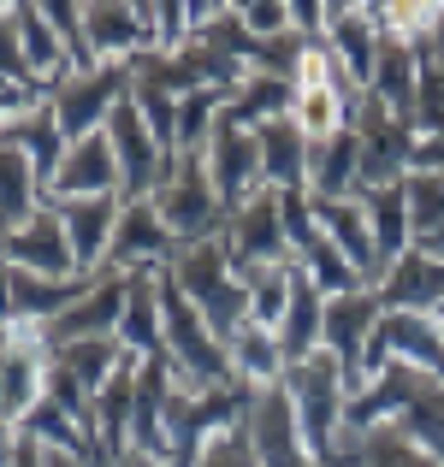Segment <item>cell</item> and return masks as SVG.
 <instances>
[{
	"mask_svg": "<svg viewBox=\"0 0 444 467\" xmlns=\"http://www.w3.org/2000/svg\"><path fill=\"white\" fill-rule=\"evenodd\" d=\"M379 426H397L415 450H427L444 467V379L421 373V367L391 361L367 390H355L344 409V432L367 438Z\"/></svg>",
	"mask_w": 444,
	"mask_h": 467,
	"instance_id": "6da1fadb",
	"label": "cell"
},
{
	"mask_svg": "<svg viewBox=\"0 0 444 467\" xmlns=\"http://www.w3.org/2000/svg\"><path fill=\"white\" fill-rule=\"evenodd\" d=\"M279 385H285V397L296 409V426H302V444L314 450V462H326V467H367L362 450H338L344 409H350V385H344V367L332 361L326 349H314L308 361H291Z\"/></svg>",
	"mask_w": 444,
	"mask_h": 467,
	"instance_id": "7a4b0ae2",
	"label": "cell"
},
{
	"mask_svg": "<svg viewBox=\"0 0 444 467\" xmlns=\"http://www.w3.org/2000/svg\"><path fill=\"white\" fill-rule=\"evenodd\" d=\"M255 397H261V390L243 385V379L214 385V390H184L178 385V397H172V409H166V467H202L214 438L249 426Z\"/></svg>",
	"mask_w": 444,
	"mask_h": 467,
	"instance_id": "3957f363",
	"label": "cell"
},
{
	"mask_svg": "<svg viewBox=\"0 0 444 467\" xmlns=\"http://www.w3.org/2000/svg\"><path fill=\"white\" fill-rule=\"evenodd\" d=\"M166 278L196 302V314L214 326L219 343H231L243 326H249V290H243V273L231 266V254H226V243H219V237L178 249V261L166 266Z\"/></svg>",
	"mask_w": 444,
	"mask_h": 467,
	"instance_id": "277c9868",
	"label": "cell"
},
{
	"mask_svg": "<svg viewBox=\"0 0 444 467\" xmlns=\"http://www.w3.org/2000/svg\"><path fill=\"white\" fill-rule=\"evenodd\" d=\"M160 337H166V361H172V373H178L184 390H214V385H231V379H238L226 343L196 314V302L166 278V266H160Z\"/></svg>",
	"mask_w": 444,
	"mask_h": 467,
	"instance_id": "5b68a950",
	"label": "cell"
},
{
	"mask_svg": "<svg viewBox=\"0 0 444 467\" xmlns=\"http://www.w3.org/2000/svg\"><path fill=\"white\" fill-rule=\"evenodd\" d=\"M154 213L166 219V231L178 237V249L190 243H214L226 237V202H219L214 178H207V160L202 154H178L166 171V183L154 190Z\"/></svg>",
	"mask_w": 444,
	"mask_h": 467,
	"instance_id": "8992f818",
	"label": "cell"
},
{
	"mask_svg": "<svg viewBox=\"0 0 444 467\" xmlns=\"http://www.w3.org/2000/svg\"><path fill=\"white\" fill-rule=\"evenodd\" d=\"M131 89H137V66H95V71H83V78L59 83V89L48 95V107H54L66 142H83V137H95V130H107L113 107L131 101Z\"/></svg>",
	"mask_w": 444,
	"mask_h": 467,
	"instance_id": "52a82bcc",
	"label": "cell"
},
{
	"mask_svg": "<svg viewBox=\"0 0 444 467\" xmlns=\"http://www.w3.org/2000/svg\"><path fill=\"white\" fill-rule=\"evenodd\" d=\"M355 137H362V190H386V183H409L415 171V125L391 113L386 101L367 95L355 113Z\"/></svg>",
	"mask_w": 444,
	"mask_h": 467,
	"instance_id": "ba28073f",
	"label": "cell"
},
{
	"mask_svg": "<svg viewBox=\"0 0 444 467\" xmlns=\"http://www.w3.org/2000/svg\"><path fill=\"white\" fill-rule=\"evenodd\" d=\"M379 319H386V308H379L374 285L350 290V296H332L326 302V326H320V349L332 355V361L344 367V385H350V397L367 385V343H374Z\"/></svg>",
	"mask_w": 444,
	"mask_h": 467,
	"instance_id": "9c48e42d",
	"label": "cell"
},
{
	"mask_svg": "<svg viewBox=\"0 0 444 467\" xmlns=\"http://www.w3.org/2000/svg\"><path fill=\"white\" fill-rule=\"evenodd\" d=\"M226 254L238 273H255V266H291V237H285V213H279V190H261L249 207L226 219Z\"/></svg>",
	"mask_w": 444,
	"mask_h": 467,
	"instance_id": "30bf717a",
	"label": "cell"
},
{
	"mask_svg": "<svg viewBox=\"0 0 444 467\" xmlns=\"http://www.w3.org/2000/svg\"><path fill=\"white\" fill-rule=\"evenodd\" d=\"M0 261L18 266V273H36V278H83L78 273V254H71L66 225H59V213L48 202L0 237Z\"/></svg>",
	"mask_w": 444,
	"mask_h": 467,
	"instance_id": "8fae6325",
	"label": "cell"
},
{
	"mask_svg": "<svg viewBox=\"0 0 444 467\" xmlns=\"http://www.w3.org/2000/svg\"><path fill=\"white\" fill-rule=\"evenodd\" d=\"M207 178H214L219 202H226V213H238V207H249L255 195L267 190V171H261V137L255 130H238L219 119V130L207 137Z\"/></svg>",
	"mask_w": 444,
	"mask_h": 467,
	"instance_id": "7c38bea8",
	"label": "cell"
},
{
	"mask_svg": "<svg viewBox=\"0 0 444 467\" xmlns=\"http://www.w3.org/2000/svg\"><path fill=\"white\" fill-rule=\"evenodd\" d=\"M178 261V237L166 231V219L154 213V202H125L119 207V231L107 249V273H160Z\"/></svg>",
	"mask_w": 444,
	"mask_h": 467,
	"instance_id": "4fadbf2b",
	"label": "cell"
},
{
	"mask_svg": "<svg viewBox=\"0 0 444 467\" xmlns=\"http://www.w3.org/2000/svg\"><path fill=\"white\" fill-rule=\"evenodd\" d=\"M249 444H255V456H261V467H326V462H314V450L302 444V426H296V409H291L285 385H273V390L255 397Z\"/></svg>",
	"mask_w": 444,
	"mask_h": 467,
	"instance_id": "5bb4252c",
	"label": "cell"
},
{
	"mask_svg": "<svg viewBox=\"0 0 444 467\" xmlns=\"http://www.w3.org/2000/svg\"><path fill=\"white\" fill-rule=\"evenodd\" d=\"M59 213L71 237V254H78V273L83 278H101L107 273V249H113V231H119V195H90V202H48Z\"/></svg>",
	"mask_w": 444,
	"mask_h": 467,
	"instance_id": "9a60e30c",
	"label": "cell"
},
{
	"mask_svg": "<svg viewBox=\"0 0 444 467\" xmlns=\"http://www.w3.org/2000/svg\"><path fill=\"white\" fill-rule=\"evenodd\" d=\"M386 314H439L444 308V261H433L427 249H409L403 261H391L374 285Z\"/></svg>",
	"mask_w": 444,
	"mask_h": 467,
	"instance_id": "2e32d148",
	"label": "cell"
},
{
	"mask_svg": "<svg viewBox=\"0 0 444 467\" xmlns=\"http://www.w3.org/2000/svg\"><path fill=\"white\" fill-rule=\"evenodd\" d=\"M90 195H119V154L107 142V130L71 142L54 183H48V202H90Z\"/></svg>",
	"mask_w": 444,
	"mask_h": 467,
	"instance_id": "e0dca14e",
	"label": "cell"
},
{
	"mask_svg": "<svg viewBox=\"0 0 444 467\" xmlns=\"http://www.w3.org/2000/svg\"><path fill=\"white\" fill-rule=\"evenodd\" d=\"M178 397V373L172 361H137V397H131V450L166 462V409Z\"/></svg>",
	"mask_w": 444,
	"mask_h": 467,
	"instance_id": "ac0fdd59",
	"label": "cell"
},
{
	"mask_svg": "<svg viewBox=\"0 0 444 467\" xmlns=\"http://www.w3.org/2000/svg\"><path fill=\"white\" fill-rule=\"evenodd\" d=\"M379 42H386V36H379L374 6H326V47H332V59L344 66V78H350L355 89L374 83Z\"/></svg>",
	"mask_w": 444,
	"mask_h": 467,
	"instance_id": "d6986e66",
	"label": "cell"
},
{
	"mask_svg": "<svg viewBox=\"0 0 444 467\" xmlns=\"http://www.w3.org/2000/svg\"><path fill=\"white\" fill-rule=\"evenodd\" d=\"M119 349L131 361H160L166 337H160V273H125V314H119Z\"/></svg>",
	"mask_w": 444,
	"mask_h": 467,
	"instance_id": "ffe728a7",
	"label": "cell"
},
{
	"mask_svg": "<svg viewBox=\"0 0 444 467\" xmlns=\"http://www.w3.org/2000/svg\"><path fill=\"white\" fill-rule=\"evenodd\" d=\"M308 195H314V202H355V195H362V137H355V130H338V137L314 142Z\"/></svg>",
	"mask_w": 444,
	"mask_h": 467,
	"instance_id": "44dd1931",
	"label": "cell"
},
{
	"mask_svg": "<svg viewBox=\"0 0 444 467\" xmlns=\"http://www.w3.org/2000/svg\"><path fill=\"white\" fill-rule=\"evenodd\" d=\"M119 314H125V278L119 273H101V285L78 302L71 314H59L48 326V343L66 349V343H83V337H113L119 331Z\"/></svg>",
	"mask_w": 444,
	"mask_h": 467,
	"instance_id": "7402d4cb",
	"label": "cell"
},
{
	"mask_svg": "<svg viewBox=\"0 0 444 467\" xmlns=\"http://www.w3.org/2000/svg\"><path fill=\"white\" fill-rule=\"evenodd\" d=\"M12 30H18V47H24V66H30V78L42 83L48 95H54L59 83L71 78V59H66L59 30L48 24V6H12Z\"/></svg>",
	"mask_w": 444,
	"mask_h": 467,
	"instance_id": "603a6c76",
	"label": "cell"
},
{
	"mask_svg": "<svg viewBox=\"0 0 444 467\" xmlns=\"http://www.w3.org/2000/svg\"><path fill=\"white\" fill-rule=\"evenodd\" d=\"M314 219H320V231L344 249V261H350L367 285H379L386 266H379V243H374V225H367V207L362 202H314Z\"/></svg>",
	"mask_w": 444,
	"mask_h": 467,
	"instance_id": "cb8c5ba5",
	"label": "cell"
},
{
	"mask_svg": "<svg viewBox=\"0 0 444 467\" xmlns=\"http://www.w3.org/2000/svg\"><path fill=\"white\" fill-rule=\"evenodd\" d=\"M291 107H296V83L291 78H279V71H249V78L231 89V101H226V125H238V130H261V125H273V119H291Z\"/></svg>",
	"mask_w": 444,
	"mask_h": 467,
	"instance_id": "d4e9b609",
	"label": "cell"
},
{
	"mask_svg": "<svg viewBox=\"0 0 444 467\" xmlns=\"http://www.w3.org/2000/svg\"><path fill=\"white\" fill-rule=\"evenodd\" d=\"M0 142H12L24 160L36 166V178H42V195H48V183H54V171H59V160H66V130H59V119H54V107H30L24 119H12V125H0Z\"/></svg>",
	"mask_w": 444,
	"mask_h": 467,
	"instance_id": "484cf974",
	"label": "cell"
},
{
	"mask_svg": "<svg viewBox=\"0 0 444 467\" xmlns=\"http://www.w3.org/2000/svg\"><path fill=\"white\" fill-rule=\"evenodd\" d=\"M255 137H261L267 190H308V160H314V142L302 137V125H296V119H273V125H261Z\"/></svg>",
	"mask_w": 444,
	"mask_h": 467,
	"instance_id": "4316f807",
	"label": "cell"
},
{
	"mask_svg": "<svg viewBox=\"0 0 444 467\" xmlns=\"http://www.w3.org/2000/svg\"><path fill=\"white\" fill-rule=\"evenodd\" d=\"M355 202L367 207V225L379 243V266L403 261L415 249V225H409V183H386V190H362Z\"/></svg>",
	"mask_w": 444,
	"mask_h": 467,
	"instance_id": "83f0119b",
	"label": "cell"
},
{
	"mask_svg": "<svg viewBox=\"0 0 444 467\" xmlns=\"http://www.w3.org/2000/svg\"><path fill=\"white\" fill-rule=\"evenodd\" d=\"M320 326H326V296H320V285L296 266L291 308H285V319H279V349H285V367L291 361H308V355L320 349Z\"/></svg>",
	"mask_w": 444,
	"mask_h": 467,
	"instance_id": "f1b7e54d",
	"label": "cell"
},
{
	"mask_svg": "<svg viewBox=\"0 0 444 467\" xmlns=\"http://www.w3.org/2000/svg\"><path fill=\"white\" fill-rule=\"evenodd\" d=\"M226 355H231V373H238L243 385H255V390H273L279 379H285V349H279V331L255 326V319L226 343Z\"/></svg>",
	"mask_w": 444,
	"mask_h": 467,
	"instance_id": "f546056e",
	"label": "cell"
},
{
	"mask_svg": "<svg viewBox=\"0 0 444 467\" xmlns=\"http://www.w3.org/2000/svg\"><path fill=\"white\" fill-rule=\"evenodd\" d=\"M131 397H137V361H125L107 379V390L95 397V432H101V444H107L113 462L131 450Z\"/></svg>",
	"mask_w": 444,
	"mask_h": 467,
	"instance_id": "4dcf8cb0",
	"label": "cell"
},
{
	"mask_svg": "<svg viewBox=\"0 0 444 467\" xmlns=\"http://www.w3.org/2000/svg\"><path fill=\"white\" fill-rule=\"evenodd\" d=\"M131 355L119 349V337H83V343H66V349H54V367H66L71 379H78L90 397H101L107 379L125 367Z\"/></svg>",
	"mask_w": 444,
	"mask_h": 467,
	"instance_id": "1f68e13d",
	"label": "cell"
},
{
	"mask_svg": "<svg viewBox=\"0 0 444 467\" xmlns=\"http://www.w3.org/2000/svg\"><path fill=\"white\" fill-rule=\"evenodd\" d=\"M291 278H296V261L291 266H255L243 273V290H249V319L267 331H279V319L291 308Z\"/></svg>",
	"mask_w": 444,
	"mask_h": 467,
	"instance_id": "d6a6232c",
	"label": "cell"
},
{
	"mask_svg": "<svg viewBox=\"0 0 444 467\" xmlns=\"http://www.w3.org/2000/svg\"><path fill=\"white\" fill-rule=\"evenodd\" d=\"M439 12L444 6H403V0H391V6H374V18H379V36L409 42V47H427L433 30H439Z\"/></svg>",
	"mask_w": 444,
	"mask_h": 467,
	"instance_id": "836d02e7",
	"label": "cell"
},
{
	"mask_svg": "<svg viewBox=\"0 0 444 467\" xmlns=\"http://www.w3.org/2000/svg\"><path fill=\"white\" fill-rule=\"evenodd\" d=\"M362 462L367 467H439L427 450H415L409 438L397 432V426H379V432L362 438Z\"/></svg>",
	"mask_w": 444,
	"mask_h": 467,
	"instance_id": "e575fe53",
	"label": "cell"
},
{
	"mask_svg": "<svg viewBox=\"0 0 444 467\" xmlns=\"http://www.w3.org/2000/svg\"><path fill=\"white\" fill-rule=\"evenodd\" d=\"M48 24L59 30V42H66V59H71V78H83V71H95L101 59H95V47H90V30H83V6H48Z\"/></svg>",
	"mask_w": 444,
	"mask_h": 467,
	"instance_id": "d590c367",
	"label": "cell"
},
{
	"mask_svg": "<svg viewBox=\"0 0 444 467\" xmlns=\"http://www.w3.org/2000/svg\"><path fill=\"white\" fill-rule=\"evenodd\" d=\"M238 18H243V30L255 36V42H285L291 30V6H267V0H255V6H238Z\"/></svg>",
	"mask_w": 444,
	"mask_h": 467,
	"instance_id": "8d00e7d4",
	"label": "cell"
},
{
	"mask_svg": "<svg viewBox=\"0 0 444 467\" xmlns=\"http://www.w3.org/2000/svg\"><path fill=\"white\" fill-rule=\"evenodd\" d=\"M0 331H12V266L0 261Z\"/></svg>",
	"mask_w": 444,
	"mask_h": 467,
	"instance_id": "74e56055",
	"label": "cell"
},
{
	"mask_svg": "<svg viewBox=\"0 0 444 467\" xmlns=\"http://www.w3.org/2000/svg\"><path fill=\"white\" fill-rule=\"evenodd\" d=\"M12 467H42V444L18 432V456H12Z\"/></svg>",
	"mask_w": 444,
	"mask_h": 467,
	"instance_id": "f35d334b",
	"label": "cell"
},
{
	"mask_svg": "<svg viewBox=\"0 0 444 467\" xmlns=\"http://www.w3.org/2000/svg\"><path fill=\"white\" fill-rule=\"evenodd\" d=\"M18 456V426H0V467H12Z\"/></svg>",
	"mask_w": 444,
	"mask_h": 467,
	"instance_id": "ab89813d",
	"label": "cell"
},
{
	"mask_svg": "<svg viewBox=\"0 0 444 467\" xmlns=\"http://www.w3.org/2000/svg\"><path fill=\"white\" fill-rule=\"evenodd\" d=\"M113 467H166V462H154V456H143V450H125Z\"/></svg>",
	"mask_w": 444,
	"mask_h": 467,
	"instance_id": "60d3db41",
	"label": "cell"
},
{
	"mask_svg": "<svg viewBox=\"0 0 444 467\" xmlns=\"http://www.w3.org/2000/svg\"><path fill=\"white\" fill-rule=\"evenodd\" d=\"M0 426H12V414H6V379H0Z\"/></svg>",
	"mask_w": 444,
	"mask_h": 467,
	"instance_id": "b9f144b4",
	"label": "cell"
},
{
	"mask_svg": "<svg viewBox=\"0 0 444 467\" xmlns=\"http://www.w3.org/2000/svg\"><path fill=\"white\" fill-rule=\"evenodd\" d=\"M439 331H444V308H439Z\"/></svg>",
	"mask_w": 444,
	"mask_h": 467,
	"instance_id": "7bdbcfd3",
	"label": "cell"
}]
</instances>
